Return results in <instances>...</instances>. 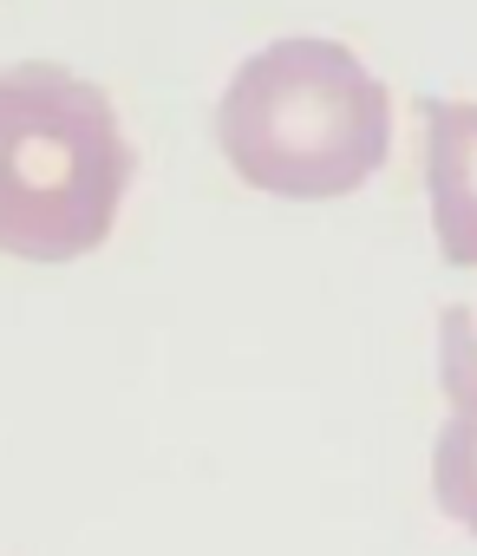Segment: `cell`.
Here are the masks:
<instances>
[{"label": "cell", "mask_w": 477, "mask_h": 556, "mask_svg": "<svg viewBox=\"0 0 477 556\" xmlns=\"http://www.w3.org/2000/svg\"><path fill=\"white\" fill-rule=\"evenodd\" d=\"M216 144L262 197H353L392 157V92L340 40H269L229 73L216 99Z\"/></svg>", "instance_id": "obj_1"}, {"label": "cell", "mask_w": 477, "mask_h": 556, "mask_svg": "<svg viewBox=\"0 0 477 556\" xmlns=\"http://www.w3.org/2000/svg\"><path fill=\"white\" fill-rule=\"evenodd\" d=\"M131 144L112 99L66 66L0 73V255L79 262L131 190Z\"/></svg>", "instance_id": "obj_2"}, {"label": "cell", "mask_w": 477, "mask_h": 556, "mask_svg": "<svg viewBox=\"0 0 477 556\" xmlns=\"http://www.w3.org/2000/svg\"><path fill=\"white\" fill-rule=\"evenodd\" d=\"M438 387H444V426L431 439V504L477 536V315L444 308L438 315Z\"/></svg>", "instance_id": "obj_3"}, {"label": "cell", "mask_w": 477, "mask_h": 556, "mask_svg": "<svg viewBox=\"0 0 477 556\" xmlns=\"http://www.w3.org/2000/svg\"><path fill=\"white\" fill-rule=\"evenodd\" d=\"M425 197L451 268H477V99H425Z\"/></svg>", "instance_id": "obj_4"}]
</instances>
